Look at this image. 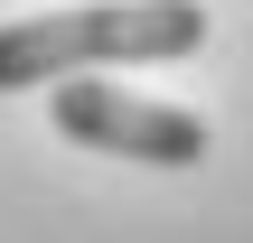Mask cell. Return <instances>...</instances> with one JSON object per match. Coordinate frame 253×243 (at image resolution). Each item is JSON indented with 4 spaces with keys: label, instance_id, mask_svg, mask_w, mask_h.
<instances>
[{
    "label": "cell",
    "instance_id": "7a4b0ae2",
    "mask_svg": "<svg viewBox=\"0 0 253 243\" xmlns=\"http://www.w3.org/2000/svg\"><path fill=\"white\" fill-rule=\"evenodd\" d=\"M56 131L84 140V150H113V159H141V169H188L207 159V122L178 112V103H150V94H122V84H56Z\"/></svg>",
    "mask_w": 253,
    "mask_h": 243
},
{
    "label": "cell",
    "instance_id": "6da1fadb",
    "mask_svg": "<svg viewBox=\"0 0 253 243\" xmlns=\"http://www.w3.org/2000/svg\"><path fill=\"white\" fill-rule=\"evenodd\" d=\"M207 47L197 0H84V9H38L0 28V94L28 84H84L94 66H169Z\"/></svg>",
    "mask_w": 253,
    "mask_h": 243
}]
</instances>
